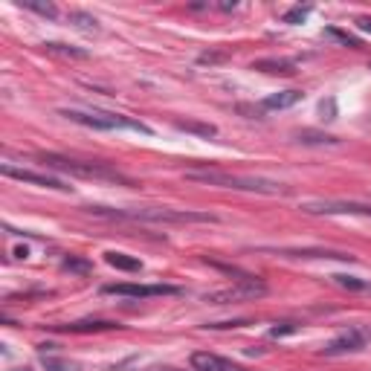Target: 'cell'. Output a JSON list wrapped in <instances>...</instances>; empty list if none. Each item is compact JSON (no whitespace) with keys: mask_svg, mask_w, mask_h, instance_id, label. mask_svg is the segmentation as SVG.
Wrapping results in <instances>:
<instances>
[{"mask_svg":"<svg viewBox=\"0 0 371 371\" xmlns=\"http://www.w3.org/2000/svg\"><path fill=\"white\" fill-rule=\"evenodd\" d=\"M319 110H322V114H328L325 119H337V105H333V99H328V102L319 105Z\"/></svg>","mask_w":371,"mask_h":371,"instance_id":"27","label":"cell"},{"mask_svg":"<svg viewBox=\"0 0 371 371\" xmlns=\"http://www.w3.org/2000/svg\"><path fill=\"white\" fill-rule=\"evenodd\" d=\"M105 261L114 267V270H122V273H137V270H142L140 258H133V255H128V253H116V250L105 253Z\"/></svg>","mask_w":371,"mask_h":371,"instance_id":"14","label":"cell"},{"mask_svg":"<svg viewBox=\"0 0 371 371\" xmlns=\"http://www.w3.org/2000/svg\"><path fill=\"white\" fill-rule=\"evenodd\" d=\"M192 368L194 371H246L244 366L227 360V357H218L212 351H194L192 354Z\"/></svg>","mask_w":371,"mask_h":371,"instance_id":"10","label":"cell"},{"mask_svg":"<svg viewBox=\"0 0 371 371\" xmlns=\"http://www.w3.org/2000/svg\"><path fill=\"white\" fill-rule=\"evenodd\" d=\"M61 267L70 270V273H90L93 264L88 261V258H79V255H67L64 261H61Z\"/></svg>","mask_w":371,"mask_h":371,"instance_id":"21","label":"cell"},{"mask_svg":"<svg viewBox=\"0 0 371 371\" xmlns=\"http://www.w3.org/2000/svg\"><path fill=\"white\" fill-rule=\"evenodd\" d=\"M70 21L76 23L79 29H84V32H99V23H96V18L84 15V12H70Z\"/></svg>","mask_w":371,"mask_h":371,"instance_id":"22","label":"cell"},{"mask_svg":"<svg viewBox=\"0 0 371 371\" xmlns=\"http://www.w3.org/2000/svg\"><path fill=\"white\" fill-rule=\"evenodd\" d=\"M284 333H296V325L293 322H284V325H276L270 331V337H284Z\"/></svg>","mask_w":371,"mask_h":371,"instance_id":"26","label":"cell"},{"mask_svg":"<svg viewBox=\"0 0 371 371\" xmlns=\"http://www.w3.org/2000/svg\"><path fill=\"white\" fill-rule=\"evenodd\" d=\"M227 55L229 53H201L197 61H201V64H218V61H227Z\"/></svg>","mask_w":371,"mask_h":371,"instance_id":"25","label":"cell"},{"mask_svg":"<svg viewBox=\"0 0 371 371\" xmlns=\"http://www.w3.org/2000/svg\"><path fill=\"white\" fill-rule=\"evenodd\" d=\"M0 171H3V177L29 183V186H41V189H55V192H70V186H64L58 177L38 175V171H32V168H18V166H12V163H3V166H0Z\"/></svg>","mask_w":371,"mask_h":371,"instance_id":"8","label":"cell"},{"mask_svg":"<svg viewBox=\"0 0 371 371\" xmlns=\"http://www.w3.org/2000/svg\"><path fill=\"white\" fill-rule=\"evenodd\" d=\"M186 180L194 183H206V186H218V189H232V192H255V194H287V186L267 180V177H238L220 168H189Z\"/></svg>","mask_w":371,"mask_h":371,"instance_id":"2","label":"cell"},{"mask_svg":"<svg viewBox=\"0 0 371 371\" xmlns=\"http://www.w3.org/2000/svg\"><path fill=\"white\" fill-rule=\"evenodd\" d=\"M261 296H267V284L258 276H250L238 284H232V287H227V290L206 293L203 299L212 302V305H229V302H241V299H261Z\"/></svg>","mask_w":371,"mask_h":371,"instance_id":"5","label":"cell"},{"mask_svg":"<svg viewBox=\"0 0 371 371\" xmlns=\"http://www.w3.org/2000/svg\"><path fill=\"white\" fill-rule=\"evenodd\" d=\"M15 371H32V368H15Z\"/></svg>","mask_w":371,"mask_h":371,"instance_id":"30","label":"cell"},{"mask_svg":"<svg viewBox=\"0 0 371 371\" xmlns=\"http://www.w3.org/2000/svg\"><path fill=\"white\" fill-rule=\"evenodd\" d=\"M58 331H70V333H96V331H114L119 328L116 322L107 319H84V322H70V325H55Z\"/></svg>","mask_w":371,"mask_h":371,"instance_id":"12","label":"cell"},{"mask_svg":"<svg viewBox=\"0 0 371 371\" xmlns=\"http://www.w3.org/2000/svg\"><path fill=\"white\" fill-rule=\"evenodd\" d=\"M175 125L180 128V131H189V133H201V137H215L218 133V128L215 125H203V122H189V119H180V122H175Z\"/></svg>","mask_w":371,"mask_h":371,"instance_id":"20","label":"cell"},{"mask_svg":"<svg viewBox=\"0 0 371 371\" xmlns=\"http://www.w3.org/2000/svg\"><path fill=\"white\" fill-rule=\"evenodd\" d=\"M102 293L110 296H131V299H151V296H177L175 284H105Z\"/></svg>","mask_w":371,"mask_h":371,"instance_id":"7","label":"cell"},{"mask_svg":"<svg viewBox=\"0 0 371 371\" xmlns=\"http://www.w3.org/2000/svg\"><path fill=\"white\" fill-rule=\"evenodd\" d=\"M296 140L302 145H340L337 137H328V133H316V131H299Z\"/></svg>","mask_w":371,"mask_h":371,"instance_id":"19","label":"cell"},{"mask_svg":"<svg viewBox=\"0 0 371 371\" xmlns=\"http://www.w3.org/2000/svg\"><path fill=\"white\" fill-rule=\"evenodd\" d=\"M302 90H281V93H273V96H267L261 107L267 110H284V107H293V105H299L302 102Z\"/></svg>","mask_w":371,"mask_h":371,"instance_id":"13","label":"cell"},{"mask_svg":"<svg viewBox=\"0 0 371 371\" xmlns=\"http://www.w3.org/2000/svg\"><path fill=\"white\" fill-rule=\"evenodd\" d=\"M58 116H64L76 125L93 128V131H137V133H151V128L140 119L122 116V114H105V110H58Z\"/></svg>","mask_w":371,"mask_h":371,"instance_id":"4","label":"cell"},{"mask_svg":"<svg viewBox=\"0 0 371 371\" xmlns=\"http://www.w3.org/2000/svg\"><path fill=\"white\" fill-rule=\"evenodd\" d=\"M311 9H314V6H293L290 12H284L281 21H284V23H302L307 15H311Z\"/></svg>","mask_w":371,"mask_h":371,"instance_id":"24","label":"cell"},{"mask_svg":"<svg viewBox=\"0 0 371 371\" xmlns=\"http://www.w3.org/2000/svg\"><path fill=\"white\" fill-rule=\"evenodd\" d=\"M368 340H371V331H368V328H348L345 333H340L337 340H331V342L325 345V354L333 357V354L360 351V348H366Z\"/></svg>","mask_w":371,"mask_h":371,"instance_id":"9","label":"cell"},{"mask_svg":"<svg viewBox=\"0 0 371 371\" xmlns=\"http://www.w3.org/2000/svg\"><path fill=\"white\" fill-rule=\"evenodd\" d=\"M305 215H360L371 218V203H357V201H314L302 203Z\"/></svg>","mask_w":371,"mask_h":371,"instance_id":"6","label":"cell"},{"mask_svg":"<svg viewBox=\"0 0 371 371\" xmlns=\"http://www.w3.org/2000/svg\"><path fill=\"white\" fill-rule=\"evenodd\" d=\"M18 6L29 9V12H38L44 18H58V6L49 3V0H18Z\"/></svg>","mask_w":371,"mask_h":371,"instance_id":"17","label":"cell"},{"mask_svg":"<svg viewBox=\"0 0 371 371\" xmlns=\"http://www.w3.org/2000/svg\"><path fill=\"white\" fill-rule=\"evenodd\" d=\"M47 53H53L58 58H76V61H84V58H90L88 49H79V47H70V44H58V41H49L44 44Z\"/></svg>","mask_w":371,"mask_h":371,"instance_id":"16","label":"cell"},{"mask_svg":"<svg viewBox=\"0 0 371 371\" xmlns=\"http://www.w3.org/2000/svg\"><path fill=\"white\" fill-rule=\"evenodd\" d=\"M354 23H357V29H360V32H368V35H371V15H363V18H357Z\"/></svg>","mask_w":371,"mask_h":371,"instance_id":"28","label":"cell"},{"mask_svg":"<svg viewBox=\"0 0 371 371\" xmlns=\"http://www.w3.org/2000/svg\"><path fill=\"white\" fill-rule=\"evenodd\" d=\"M366 290H371V281H366Z\"/></svg>","mask_w":371,"mask_h":371,"instance_id":"29","label":"cell"},{"mask_svg":"<svg viewBox=\"0 0 371 371\" xmlns=\"http://www.w3.org/2000/svg\"><path fill=\"white\" fill-rule=\"evenodd\" d=\"M41 166L53 168V171H64V175L73 177H84V180H107V183H122V186H133L131 177H125L122 171H116L114 166L107 163H81V159H70V157H61L53 151H38L35 154Z\"/></svg>","mask_w":371,"mask_h":371,"instance_id":"3","label":"cell"},{"mask_svg":"<svg viewBox=\"0 0 371 371\" xmlns=\"http://www.w3.org/2000/svg\"><path fill=\"white\" fill-rule=\"evenodd\" d=\"M281 255H290V258H337V261H354L351 253H333V250H281Z\"/></svg>","mask_w":371,"mask_h":371,"instance_id":"15","label":"cell"},{"mask_svg":"<svg viewBox=\"0 0 371 371\" xmlns=\"http://www.w3.org/2000/svg\"><path fill=\"white\" fill-rule=\"evenodd\" d=\"M253 70H261V73H270V76H293L296 73V64L287 58H261L255 61Z\"/></svg>","mask_w":371,"mask_h":371,"instance_id":"11","label":"cell"},{"mask_svg":"<svg viewBox=\"0 0 371 371\" xmlns=\"http://www.w3.org/2000/svg\"><path fill=\"white\" fill-rule=\"evenodd\" d=\"M325 35L328 38H333V41H340V44H345V47H351V49H357L360 47V41L354 38V35H348V32H342V29H337V27H328L325 29Z\"/></svg>","mask_w":371,"mask_h":371,"instance_id":"23","label":"cell"},{"mask_svg":"<svg viewBox=\"0 0 371 371\" xmlns=\"http://www.w3.org/2000/svg\"><path fill=\"white\" fill-rule=\"evenodd\" d=\"M88 215L110 220H148V224H215L218 215L209 212H186V209H107L88 206Z\"/></svg>","mask_w":371,"mask_h":371,"instance_id":"1","label":"cell"},{"mask_svg":"<svg viewBox=\"0 0 371 371\" xmlns=\"http://www.w3.org/2000/svg\"><path fill=\"white\" fill-rule=\"evenodd\" d=\"M41 363L47 371H81L79 363L64 360V357H53V354H41Z\"/></svg>","mask_w":371,"mask_h":371,"instance_id":"18","label":"cell"}]
</instances>
